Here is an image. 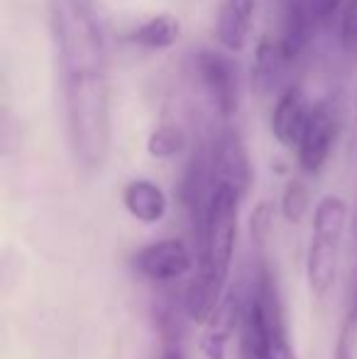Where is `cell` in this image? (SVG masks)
Wrapping results in <instances>:
<instances>
[{
    "mask_svg": "<svg viewBox=\"0 0 357 359\" xmlns=\"http://www.w3.org/2000/svg\"><path fill=\"white\" fill-rule=\"evenodd\" d=\"M196 72L213 108L223 118H233L240 108V69L235 59L218 49H201L196 54Z\"/></svg>",
    "mask_w": 357,
    "mask_h": 359,
    "instance_id": "obj_5",
    "label": "cell"
},
{
    "mask_svg": "<svg viewBox=\"0 0 357 359\" xmlns=\"http://www.w3.org/2000/svg\"><path fill=\"white\" fill-rule=\"evenodd\" d=\"M255 20V0H223L215 20V37L225 52H243Z\"/></svg>",
    "mask_w": 357,
    "mask_h": 359,
    "instance_id": "obj_10",
    "label": "cell"
},
{
    "mask_svg": "<svg viewBox=\"0 0 357 359\" xmlns=\"http://www.w3.org/2000/svg\"><path fill=\"white\" fill-rule=\"evenodd\" d=\"M306 3H309V8H311V13H314L316 22H318V27H323V25L328 22L335 13H338L340 5H345V0H306Z\"/></svg>",
    "mask_w": 357,
    "mask_h": 359,
    "instance_id": "obj_20",
    "label": "cell"
},
{
    "mask_svg": "<svg viewBox=\"0 0 357 359\" xmlns=\"http://www.w3.org/2000/svg\"><path fill=\"white\" fill-rule=\"evenodd\" d=\"M135 269L152 281H174L194 269V257L181 240H162L135 255Z\"/></svg>",
    "mask_w": 357,
    "mask_h": 359,
    "instance_id": "obj_8",
    "label": "cell"
},
{
    "mask_svg": "<svg viewBox=\"0 0 357 359\" xmlns=\"http://www.w3.org/2000/svg\"><path fill=\"white\" fill-rule=\"evenodd\" d=\"M159 359H184V352L179 350V345H164Z\"/></svg>",
    "mask_w": 357,
    "mask_h": 359,
    "instance_id": "obj_24",
    "label": "cell"
},
{
    "mask_svg": "<svg viewBox=\"0 0 357 359\" xmlns=\"http://www.w3.org/2000/svg\"><path fill=\"white\" fill-rule=\"evenodd\" d=\"M311 205V194L309 186L301 179H291L284 186V194H281V215L286 217V222H301L304 215L309 213Z\"/></svg>",
    "mask_w": 357,
    "mask_h": 359,
    "instance_id": "obj_16",
    "label": "cell"
},
{
    "mask_svg": "<svg viewBox=\"0 0 357 359\" xmlns=\"http://www.w3.org/2000/svg\"><path fill=\"white\" fill-rule=\"evenodd\" d=\"M123 205L140 222H159L167 215V196L157 184L147 179H135L123 189Z\"/></svg>",
    "mask_w": 357,
    "mask_h": 359,
    "instance_id": "obj_13",
    "label": "cell"
},
{
    "mask_svg": "<svg viewBox=\"0 0 357 359\" xmlns=\"http://www.w3.org/2000/svg\"><path fill=\"white\" fill-rule=\"evenodd\" d=\"M355 232H357V210H355Z\"/></svg>",
    "mask_w": 357,
    "mask_h": 359,
    "instance_id": "obj_25",
    "label": "cell"
},
{
    "mask_svg": "<svg viewBox=\"0 0 357 359\" xmlns=\"http://www.w3.org/2000/svg\"><path fill=\"white\" fill-rule=\"evenodd\" d=\"M271 220H274V208H271L269 201L257 203V208L252 210V217H250V235H252V245L257 247L260 252L267 247Z\"/></svg>",
    "mask_w": 357,
    "mask_h": 359,
    "instance_id": "obj_17",
    "label": "cell"
},
{
    "mask_svg": "<svg viewBox=\"0 0 357 359\" xmlns=\"http://www.w3.org/2000/svg\"><path fill=\"white\" fill-rule=\"evenodd\" d=\"M271 359H296L294 350H291L289 340H286V332L274 337V347H271Z\"/></svg>",
    "mask_w": 357,
    "mask_h": 359,
    "instance_id": "obj_21",
    "label": "cell"
},
{
    "mask_svg": "<svg viewBox=\"0 0 357 359\" xmlns=\"http://www.w3.org/2000/svg\"><path fill=\"white\" fill-rule=\"evenodd\" d=\"M340 128V115L338 108L330 98H321L311 105V115L306 130L296 147V156H299V166L306 174H318L325 166L330 156V149L335 144Z\"/></svg>",
    "mask_w": 357,
    "mask_h": 359,
    "instance_id": "obj_6",
    "label": "cell"
},
{
    "mask_svg": "<svg viewBox=\"0 0 357 359\" xmlns=\"http://www.w3.org/2000/svg\"><path fill=\"white\" fill-rule=\"evenodd\" d=\"M49 27L62 79L108 74V49L93 0H49Z\"/></svg>",
    "mask_w": 357,
    "mask_h": 359,
    "instance_id": "obj_3",
    "label": "cell"
},
{
    "mask_svg": "<svg viewBox=\"0 0 357 359\" xmlns=\"http://www.w3.org/2000/svg\"><path fill=\"white\" fill-rule=\"evenodd\" d=\"M318 22L311 13L306 0H284V18H281V37L279 44L289 62H294L314 39Z\"/></svg>",
    "mask_w": 357,
    "mask_h": 359,
    "instance_id": "obj_11",
    "label": "cell"
},
{
    "mask_svg": "<svg viewBox=\"0 0 357 359\" xmlns=\"http://www.w3.org/2000/svg\"><path fill=\"white\" fill-rule=\"evenodd\" d=\"M311 105L314 103H309V95L301 86H289L279 93L274 110H271L269 128L281 147H286V149L299 147V140L306 130V123H309Z\"/></svg>",
    "mask_w": 357,
    "mask_h": 359,
    "instance_id": "obj_9",
    "label": "cell"
},
{
    "mask_svg": "<svg viewBox=\"0 0 357 359\" xmlns=\"http://www.w3.org/2000/svg\"><path fill=\"white\" fill-rule=\"evenodd\" d=\"M345 320L357 325V276H355V286H353V296H350V308H348V316Z\"/></svg>",
    "mask_w": 357,
    "mask_h": 359,
    "instance_id": "obj_23",
    "label": "cell"
},
{
    "mask_svg": "<svg viewBox=\"0 0 357 359\" xmlns=\"http://www.w3.org/2000/svg\"><path fill=\"white\" fill-rule=\"evenodd\" d=\"M345 222H348V203L340 196H323L314 213V235H311L306 279L314 298H325L338 279L340 245H343Z\"/></svg>",
    "mask_w": 357,
    "mask_h": 359,
    "instance_id": "obj_4",
    "label": "cell"
},
{
    "mask_svg": "<svg viewBox=\"0 0 357 359\" xmlns=\"http://www.w3.org/2000/svg\"><path fill=\"white\" fill-rule=\"evenodd\" d=\"M355 342H357V325L345 320L340 327L338 342H335L333 359H355Z\"/></svg>",
    "mask_w": 357,
    "mask_h": 359,
    "instance_id": "obj_19",
    "label": "cell"
},
{
    "mask_svg": "<svg viewBox=\"0 0 357 359\" xmlns=\"http://www.w3.org/2000/svg\"><path fill=\"white\" fill-rule=\"evenodd\" d=\"M238 194L230 186H215L198 230V269L186 288L184 311L198 325H208L223 306L225 284L233 266L235 240H238Z\"/></svg>",
    "mask_w": 357,
    "mask_h": 359,
    "instance_id": "obj_1",
    "label": "cell"
},
{
    "mask_svg": "<svg viewBox=\"0 0 357 359\" xmlns=\"http://www.w3.org/2000/svg\"><path fill=\"white\" fill-rule=\"evenodd\" d=\"M181 37V22L174 15L162 13L154 15V18L144 20L142 25L130 32V42H135L142 49H169L179 42Z\"/></svg>",
    "mask_w": 357,
    "mask_h": 359,
    "instance_id": "obj_14",
    "label": "cell"
},
{
    "mask_svg": "<svg viewBox=\"0 0 357 359\" xmlns=\"http://www.w3.org/2000/svg\"><path fill=\"white\" fill-rule=\"evenodd\" d=\"M289 57L281 49L279 39L262 37L255 49V62H252V88L260 95H271L274 90L281 88V79H284V69Z\"/></svg>",
    "mask_w": 357,
    "mask_h": 359,
    "instance_id": "obj_12",
    "label": "cell"
},
{
    "mask_svg": "<svg viewBox=\"0 0 357 359\" xmlns=\"http://www.w3.org/2000/svg\"><path fill=\"white\" fill-rule=\"evenodd\" d=\"M210 159H213L215 186H230L240 196L248 194L252 184V161L238 130L223 128L215 135L210 142Z\"/></svg>",
    "mask_w": 357,
    "mask_h": 359,
    "instance_id": "obj_7",
    "label": "cell"
},
{
    "mask_svg": "<svg viewBox=\"0 0 357 359\" xmlns=\"http://www.w3.org/2000/svg\"><path fill=\"white\" fill-rule=\"evenodd\" d=\"M62 86L72 154L83 171H95L108 159L113 140L108 74L67 76L62 79Z\"/></svg>",
    "mask_w": 357,
    "mask_h": 359,
    "instance_id": "obj_2",
    "label": "cell"
},
{
    "mask_svg": "<svg viewBox=\"0 0 357 359\" xmlns=\"http://www.w3.org/2000/svg\"><path fill=\"white\" fill-rule=\"evenodd\" d=\"M340 47L345 54L357 57V0H345L340 15Z\"/></svg>",
    "mask_w": 357,
    "mask_h": 359,
    "instance_id": "obj_18",
    "label": "cell"
},
{
    "mask_svg": "<svg viewBox=\"0 0 357 359\" xmlns=\"http://www.w3.org/2000/svg\"><path fill=\"white\" fill-rule=\"evenodd\" d=\"M186 149V133L174 123H162L149 133L147 151L154 159H172Z\"/></svg>",
    "mask_w": 357,
    "mask_h": 359,
    "instance_id": "obj_15",
    "label": "cell"
},
{
    "mask_svg": "<svg viewBox=\"0 0 357 359\" xmlns=\"http://www.w3.org/2000/svg\"><path fill=\"white\" fill-rule=\"evenodd\" d=\"M348 156L350 161H357V105H355L353 128H350V137H348Z\"/></svg>",
    "mask_w": 357,
    "mask_h": 359,
    "instance_id": "obj_22",
    "label": "cell"
}]
</instances>
